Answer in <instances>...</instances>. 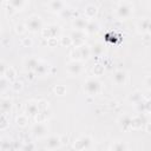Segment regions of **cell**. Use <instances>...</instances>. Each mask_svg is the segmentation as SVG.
I'll list each match as a JSON object with an SVG mask.
<instances>
[{
  "mask_svg": "<svg viewBox=\"0 0 151 151\" xmlns=\"http://www.w3.org/2000/svg\"><path fill=\"white\" fill-rule=\"evenodd\" d=\"M84 91L88 96H96L101 91V83L96 78H88L84 83Z\"/></svg>",
  "mask_w": 151,
  "mask_h": 151,
  "instance_id": "cell-1",
  "label": "cell"
},
{
  "mask_svg": "<svg viewBox=\"0 0 151 151\" xmlns=\"http://www.w3.org/2000/svg\"><path fill=\"white\" fill-rule=\"evenodd\" d=\"M25 27H26V29H28L29 32H32V33H35V32H38V31H41V28H42V20H41V18L39 17V15H31L27 20H26V22H25Z\"/></svg>",
  "mask_w": 151,
  "mask_h": 151,
  "instance_id": "cell-2",
  "label": "cell"
},
{
  "mask_svg": "<svg viewBox=\"0 0 151 151\" xmlns=\"http://www.w3.org/2000/svg\"><path fill=\"white\" fill-rule=\"evenodd\" d=\"M133 13V6L130 2H120L116 9V14L119 19H127Z\"/></svg>",
  "mask_w": 151,
  "mask_h": 151,
  "instance_id": "cell-3",
  "label": "cell"
},
{
  "mask_svg": "<svg viewBox=\"0 0 151 151\" xmlns=\"http://www.w3.org/2000/svg\"><path fill=\"white\" fill-rule=\"evenodd\" d=\"M66 70H67V73L71 76H79L83 73L84 66H83V63L80 60H72L67 64Z\"/></svg>",
  "mask_w": 151,
  "mask_h": 151,
  "instance_id": "cell-4",
  "label": "cell"
},
{
  "mask_svg": "<svg viewBox=\"0 0 151 151\" xmlns=\"http://www.w3.org/2000/svg\"><path fill=\"white\" fill-rule=\"evenodd\" d=\"M85 37H86V33H85V31H81V29H74L72 32V34L70 35V38L72 40V45H74V47H79V46L84 45Z\"/></svg>",
  "mask_w": 151,
  "mask_h": 151,
  "instance_id": "cell-5",
  "label": "cell"
},
{
  "mask_svg": "<svg viewBox=\"0 0 151 151\" xmlns=\"http://www.w3.org/2000/svg\"><path fill=\"white\" fill-rule=\"evenodd\" d=\"M47 131H48V127L45 122H37V124H34L32 127V134L37 138L45 137L47 134Z\"/></svg>",
  "mask_w": 151,
  "mask_h": 151,
  "instance_id": "cell-6",
  "label": "cell"
},
{
  "mask_svg": "<svg viewBox=\"0 0 151 151\" xmlns=\"http://www.w3.org/2000/svg\"><path fill=\"white\" fill-rule=\"evenodd\" d=\"M92 144V138L88 136H81L80 138H78L74 144H73V149L77 150H85V149H90Z\"/></svg>",
  "mask_w": 151,
  "mask_h": 151,
  "instance_id": "cell-7",
  "label": "cell"
},
{
  "mask_svg": "<svg viewBox=\"0 0 151 151\" xmlns=\"http://www.w3.org/2000/svg\"><path fill=\"white\" fill-rule=\"evenodd\" d=\"M59 32V27L57 25H50L45 28H41V35L45 39L50 38H57V34Z\"/></svg>",
  "mask_w": 151,
  "mask_h": 151,
  "instance_id": "cell-8",
  "label": "cell"
},
{
  "mask_svg": "<svg viewBox=\"0 0 151 151\" xmlns=\"http://www.w3.org/2000/svg\"><path fill=\"white\" fill-rule=\"evenodd\" d=\"M112 79H113V81H114L116 85L124 86L126 84V80H127V73L124 70H117L113 73V78Z\"/></svg>",
  "mask_w": 151,
  "mask_h": 151,
  "instance_id": "cell-9",
  "label": "cell"
},
{
  "mask_svg": "<svg viewBox=\"0 0 151 151\" xmlns=\"http://www.w3.org/2000/svg\"><path fill=\"white\" fill-rule=\"evenodd\" d=\"M61 146V140H60V136H57V134H53V136H50L47 138V142H46V147L50 149V150H54V149H58Z\"/></svg>",
  "mask_w": 151,
  "mask_h": 151,
  "instance_id": "cell-10",
  "label": "cell"
},
{
  "mask_svg": "<svg viewBox=\"0 0 151 151\" xmlns=\"http://www.w3.org/2000/svg\"><path fill=\"white\" fill-rule=\"evenodd\" d=\"M90 51H91V54H93V55H97V57L103 55L105 52V45L100 41H97L92 46H90Z\"/></svg>",
  "mask_w": 151,
  "mask_h": 151,
  "instance_id": "cell-11",
  "label": "cell"
},
{
  "mask_svg": "<svg viewBox=\"0 0 151 151\" xmlns=\"http://www.w3.org/2000/svg\"><path fill=\"white\" fill-rule=\"evenodd\" d=\"M65 7L66 5L63 0H52L50 2V11L53 13H60Z\"/></svg>",
  "mask_w": 151,
  "mask_h": 151,
  "instance_id": "cell-12",
  "label": "cell"
},
{
  "mask_svg": "<svg viewBox=\"0 0 151 151\" xmlns=\"http://www.w3.org/2000/svg\"><path fill=\"white\" fill-rule=\"evenodd\" d=\"M137 29L139 33H149L150 31V19L143 18L137 24Z\"/></svg>",
  "mask_w": 151,
  "mask_h": 151,
  "instance_id": "cell-13",
  "label": "cell"
},
{
  "mask_svg": "<svg viewBox=\"0 0 151 151\" xmlns=\"http://www.w3.org/2000/svg\"><path fill=\"white\" fill-rule=\"evenodd\" d=\"M97 12H98L97 6L91 5V4L87 5V6L84 8V15H85V18L88 19V20H92V19L97 15Z\"/></svg>",
  "mask_w": 151,
  "mask_h": 151,
  "instance_id": "cell-14",
  "label": "cell"
},
{
  "mask_svg": "<svg viewBox=\"0 0 151 151\" xmlns=\"http://www.w3.org/2000/svg\"><path fill=\"white\" fill-rule=\"evenodd\" d=\"M87 22H88V19H86L85 17H84V18H83V17H78V18H76V19L72 21V25H73V27H74L76 29H81V31H84L85 27H86V25H87Z\"/></svg>",
  "mask_w": 151,
  "mask_h": 151,
  "instance_id": "cell-15",
  "label": "cell"
},
{
  "mask_svg": "<svg viewBox=\"0 0 151 151\" xmlns=\"http://www.w3.org/2000/svg\"><path fill=\"white\" fill-rule=\"evenodd\" d=\"M39 112V107H38V103L35 101H29L26 105V114L27 116H35Z\"/></svg>",
  "mask_w": 151,
  "mask_h": 151,
  "instance_id": "cell-16",
  "label": "cell"
},
{
  "mask_svg": "<svg viewBox=\"0 0 151 151\" xmlns=\"http://www.w3.org/2000/svg\"><path fill=\"white\" fill-rule=\"evenodd\" d=\"M38 64H39V59L35 57H29L25 60V66L28 71H34L35 67L38 66Z\"/></svg>",
  "mask_w": 151,
  "mask_h": 151,
  "instance_id": "cell-17",
  "label": "cell"
},
{
  "mask_svg": "<svg viewBox=\"0 0 151 151\" xmlns=\"http://www.w3.org/2000/svg\"><path fill=\"white\" fill-rule=\"evenodd\" d=\"M48 64L47 63H44V61H39V64H38V66L35 67V70L33 71L35 74H38V76H45L46 73H47V71H48Z\"/></svg>",
  "mask_w": 151,
  "mask_h": 151,
  "instance_id": "cell-18",
  "label": "cell"
},
{
  "mask_svg": "<svg viewBox=\"0 0 151 151\" xmlns=\"http://www.w3.org/2000/svg\"><path fill=\"white\" fill-rule=\"evenodd\" d=\"M12 109V100L8 98H4L0 100V111L2 113H6L8 111H11Z\"/></svg>",
  "mask_w": 151,
  "mask_h": 151,
  "instance_id": "cell-19",
  "label": "cell"
},
{
  "mask_svg": "<svg viewBox=\"0 0 151 151\" xmlns=\"http://www.w3.org/2000/svg\"><path fill=\"white\" fill-rule=\"evenodd\" d=\"M98 24L94 21V20H88V22H87V25H86V27H85V32L86 33H88V34H93V33H96L97 31H98Z\"/></svg>",
  "mask_w": 151,
  "mask_h": 151,
  "instance_id": "cell-20",
  "label": "cell"
},
{
  "mask_svg": "<svg viewBox=\"0 0 151 151\" xmlns=\"http://www.w3.org/2000/svg\"><path fill=\"white\" fill-rule=\"evenodd\" d=\"M7 4L14 11H20L25 5V0H7Z\"/></svg>",
  "mask_w": 151,
  "mask_h": 151,
  "instance_id": "cell-21",
  "label": "cell"
},
{
  "mask_svg": "<svg viewBox=\"0 0 151 151\" xmlns=\"http://www.w3.org/2000/svg\"><path fill=\"white\" fill-rule=\"evenodd\" d=\"M79 48V52H80V57H81V59H87L90 55H91V51H90V46H87V45H81V46H79L78 47Z\"/></svg>",
  "mask_w": 151,
  "mask_h": 151,
  "instance_id": "cell-22",
  "label": "cell"
},
{
  "mask_svg": "<svg viewBox=\"0 0 151 151\" xmlns=\"http://www.w3.org/2000/svg\"><path fill=\"white\" fill-rule=\"evenodd\" d=\"M4 77L9 81V83H12L13 80H15V71H14V68L13 67H6V71H5V73H4Z\"/></svg>",
  "mask_w": 151,
  "mask_h": 151,
  "instance_id": "cell-23",
  "label": "cell"
},
{
  "mask_svg": "<svg viewBox=\"0 0 151 151\" xmlns=\"http://www.w3.org/2000/svg\"><path fill=\"white\" fill-rule=\"evenodd\" d=\"M142 93L139 91H136V92H132L130 96H129V101L132 103V104H138L140 100H142Z\"/></svg>",
  "mask_w": 151,
  "mask_h": 151,
  "instance_id": "cell-24",
  "label": "cell"
},
{
  "mask_svg": "<svg viewBox=\"0 0 151 151\" xmlns=\"http://www.w3.org/2000/svg\"><path fill=\"white\" fill-rule=\"evenodd\" d=\"M15 123L18 126L20 127H25L28 123V118H27V114H19L17 118H15Z\"/></svg>",
  "mask_w": 151,
  "mask_h": 151,
  "instance_id": "cell-25",
  "label": "cell"
},
{
  "mask_svg": "<svg viewBox=\"0 0 151 151\" xmlns=\"http://www.w3.org/2000/svg\"><path fill=\"white\" fill-rule=\"evenodd\" d=\"M119 124H120L122 129H124V130L131 127V117H129V116H123V117L120 118V120H119Z\"/></svg>",
  "mask_w": 151,
  "mask_h": 151,
  "instance_id": "cell-26",
  "label": "cell"
},
{
  "mask_svg": "<svg viewBox=\"0 0 151 151\" xmlns=\"http://www.w3.org/2000/svg\"><path fill=\"white\" fill-rule=\"evenodd\" d=\"M111 150H114V151H122V150H125L127 149V146L123 143V142H114V144H112L110 146Z\"/></svg>",
  "mask_w": 151,
  "mask_h": 151,
  "instance_id": "cell-27",
  "label": "cell"
},
{
  "mask_svg": "<svg viewBox=\"0 0 151 151\" xmlns=\"http://www.w3.org/2000/svg\"><path fill=\"white\" fill-rule=\"evenodd\" d=\"M8 86H9V81L4 76H0V92H4L5 90H7Z\"/></svg>",
  "mask_w": 151,
  "mask_h": 151,
  "instance_id": "cell-28",
  "label": "cell"
},
{
  "mask_svg": "<svg viewBox=\"0 0 151 151\" xmlns=\"http://www.w3.org/2000/svg\"><path fill=\"white\" fill-rule=\"evenodd\" d=\"M70 57H71V59H72V60H81L79 48H78V47H74V48L70 52Z\"/></svg>",
  "mask_w": 151,
  "mask_h": 151,
  "instance_id": "cell-29",
  "label": "cell"
},
{
  "mask_svg": "<svg viewBox=\"0 0 151 151\" xmlns=\"http://www.w3.org/2000/svg\"><path fill=\"white\" fill-rule=\"evenodd\" d=\"M11 87L14 92H19L21 88H22V83L19 81V80H13L12 84H11Z\"/></svg>",
  "mask_w": 151,
  "mask_h": 151,
  "instance_id": "cell-30",
  "label": "cell"
},
{
  "mask_svg": "<svg viewBox=\"0 0 151 151\" xmlns=\"http://www.w3.org/2000/svg\"><path fill=\"white\" fill-rule=\"evenodd\" d=\"M54 93L57 96H64V94H66V87L64 85H57L54 87Z\"/></svg>",
  "mask_w": 151,
  "mask_h": 151,
  "instance_id": "cell-31",
  "label": "cell"
},
{
  "mask_svg": "<svg viewBox=\"0 0 151 151\" xmlns=\"http://www.w3.org/2000/svg\"><path fill=\"white\" fill-rule=\"evenodd\" d=\"M8 125H9L8 119L4 114H1L0 116V130H6L8 127Z\"/></svg>",
  "mask_w": 151,
  "mask_h": 151,
  "instance_id": "cell-32",
  "label": "cell"
},
{
  "mask_svg": "<svg viewBox=\"0 0 151 151\" xmlns=\"http://www.w3.org/2000/svg\"><path fill=\"white\" fill-rule=\"evenodd\" d=\"M93 74L94 76H97V77H99V76H101L103 73H104V66H101V65H99V64H97L94 67H93Z\"/></svg>",
  "mask_w": 151,
  "mask_h": 151,
  "instance_id": "cell-33",
  "label": "cell"
},
{
  "mask_svg": "<svg viewBox=\"0 0 151 151\" xmlns=\"http://www.w3.org/2000/svg\"><path fill=\"white\" fill-rule=\"evenodd\" d=\"M21 45L22 47H31L33 45V41L31 38H22L21 39Z\"/></svg>",
  "mask_w": 151,
  "mask_h": 151,
  "instance_id": "cell-34",
  "label": "cell"
},
{
  "mask_svg": "<svg viewBox=\"0 0 151 151\" xmlns=\"http://www.w3.org/2000/svg\"><path fill=\"white\" fill-rule=\"evenodd\" d=\"M60 44H61L63 46H71V45H72V40H71L70 37H64V38H61Z\"/></svg>",
  "mask_w": 151,
  "mask_h": 151,
  "instance_id": "cell-35",
  "label": "cell"
},
{
  "mask_svg": "<svg viewBox=\"0 0 151 151\" xmlns=\"http://www.w3.org/2000/svg\"><path fill=\"white\" fill-rule=\"evenodd\" d=\"M60 15L63 17V18H71V15H72V12H71V9H68V8H64L61 12H60Z\"/></svg>",
  "mask_w": 151,
  "mask_h": 151,
  "instance_id": "cell-36",
  "label": "cell"
},
{
  "mask_svg": "<svg viewBox=\"0 0 151 151\" xmlns=\"http://www.w3.org/2000/svg\"><path fill=\"white\" fill-rule=\"evenodd\" d=\"M47 44L50 45V47H54L58 44V40H57V38H50V39H47Z\"/></svg>",
  "mask_w": 151,
  "mask_h": 151,
  "instance_id": "cell-37",
  "label": "cell"
},
{
  "mask_svg": "<svg viewBox=\"0 0 151 151\" xmlns=\"http://www.w3.org/2000/svg\"><path fill=\"white\" fill-rule=\"evenodd\" d=\"M15 29H17V32H18V33H24V32L26 31V27H25V25L19 24V25H17V26H15Z\"/></svg>",
  "mask_w": 151,
  "mask_h": 151,
  "instance_id": "cell-38",
  "label": "cell"
},
{
  "mask_svg": "<svg viewBox=\"0 0 151 151\" xmlns=\"http://www.w3.org/2000/svg\"><path fill=\"white\" fill-rule=\"evenodd\" d=\"M6 65L2 63V61H0V76H4V73H5V71H6Z\"/></svg>",
  "mask_w": 151,
  "mask_h": 151,
  "instance_id": "cell-39",
  "label": "cell"
},
{
  "mask_svg": "<svg viewBox=\"0 0 151 151\" xmlns=\"http://www.w3.org/2000/svg\"><path fill=\"white\" fill-rule=\"evenodd\" d=\"M0 2H1V0H0Z\"/></svg>",
  "mask_w": 151,
  "mask_h": 151,
  "instance_id": "cell-40",
  "label": "cell"
},
{
  "mask_svg": "<svg viewBox=\"0 0 151 151\" xmlns=\"http://www.w3.org/2000/svg\"><path fill=\"white\" fill-rule=\"evenodd\" d=\"M0 28H1V27H0Z\"/></svg>",
  "mask_w": 151,
  "mask_h": 151,
  "instance_id": "cell-41",
  "label": "cell"
}]
</instances>
